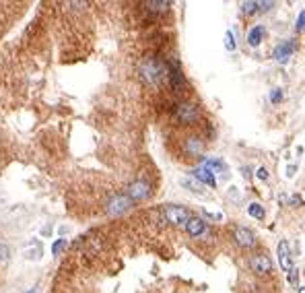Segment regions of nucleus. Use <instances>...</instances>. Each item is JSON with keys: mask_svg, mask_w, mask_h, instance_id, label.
Here are the masks:
<instances>
[{"mask_svg": "<svg viewBox=\"0 0 305 293\" xmlns=\"http://www.w3.org/2000/svg\"><path fill=\"white\" fill-rule=\"evenodd\" d=\"M10 258V250L6 248L4 244H0V264H6Z\"/></svg>", "mask_w": 305, "mask_h": 293, "instance_id": "obj_21", "label": "nucleus"}, {"mask_svg": "<svg viewBox=\"0 0 305 293\" xmlns=\"http://www.w3.org/2000/svg\"><path fill=\"white\" fill-rule=\"evenodd\" d=\"M27 293H33V291H27Z\"/></svg>", "mask_w": 305, "mask_h": 293, "instance_id": "obj_29", "label": "nucleus"}, {"mask_svg": "<svg viewBox=\"0 0 305 293\" xmlns=\"http://www.w3.org/2000/svg\"><path fill=\"white\" fill-rule=\"evenodd\" d=\"M163 217H165V221L171 225H186V221L190 219V210L184 207H178V205H169L163 209Z\"/></svg>", "mask_w": 305, "mask_h": 293, "instance_id": "obj_3", "label": "nucleus"}, {"mask_svg": "<svg viewBox=\"0 0 305 293\" xmlns=\"http://www.w3.org/2000/svg\"><path fill=\"white\" fill-rule=\"evenodd\" d=\"M241 6H243V15H248V17H252V15H256V13H260V2H258V0H250V2H243Z\"/></svg>", "mask_w": 305, "mask_h": 293, "instance_id": "obj_18", "label": "nucleus"}, {"mask_svg": "<svg viewBox=\"0 0 305 293\" xmlns=\"http://www.w3.org/2000/svg\"><path fill=\"white\" fill-rule=\"evenodd\" d=\"M299 293H303V289H299Z\"/></svg>", "mask_w": 305, "mask_h": 293, "instance_id": "obj_28", "label": "nucleus"}, {"mask_svg": "<svg viewBox=\"0 0 305 293\" xmlns=\"http://www.w3.org/2000/svg\"><path fill=\"white\" fill-rule=\"evenodd\" d=\"M68 246V242H66V238H62V240H58V242H54V246H52V254L54 256H58L64 248Z\"/></svg>", "mask_w": 305, "mask_h": 293, "instance_id": "obj_19", "label": "nucleus"}, {"mask_svg": "<svg viewBox=\"0 0 305 293\" xmlns=\"http://www.w3.org/2000/svg\"><path fill=\"white\" fill-rule=\"evenodd\" d=\"M256 175H258V180L266 182V180H268V169H266V167H260V169L256 171Z\"/></svg>", "mask_w": 305, "mask_h": 293, "instance_id": "obj_25", "label": "nucleus"}, {"mask_svg": "<svg viewBox=\"0 0 305 293\" xmlns=\"http://www.w3.org/2000/svg\"><path fill=\"white\" fill-rule=\"evenodd\" d=\"M225 48H227L229 52H235V48H237V45H235V38H233L231 31L225 33Z\"/></svg>", "mask_w": 305, "mask_h": 293, "instance_id": "obj_20", "label": "nucleus"}, {"mask_svg": "<svg viewBox=\"0 0 305 293\" xmlns=\"http://www.w3.org/2000/svg\"><path fill=\"white\" fill-rule=\"evenodd\" d=\"M145 6L151 10V13H165V10H169L171 2H167V0H149Z\"/></svg>", "mask_w": 305, "mask_h": 293, "instance_id": "obj_14", "label": "nucleus"}, {"mask_svg": "<svg viewBox=\"0 0 305 293\" xmlns=\"http://www.w3.org/2000/svg\"><path fill=\"white\" fill-rule=\"evenodd\" d=\"M124 194L130 198L132 203L134 201H145V198H149V194H151V184L145 182V180H136V182H132L130 186H128Z\"/></svg>", "mask_w": 305, "mask_h": 293, "instance_id": "obj_5", "label": "nucleus"}, {"mask_svg": "<svg viewBox=\"0 0 305 293\" xmlns=\"http://www.w3.org/2000/svg\"><path fill=\"white\" fill-rule=\"evenodd\" d=\"M204 169H208L210 173H221V171H225V163H223L221 159H206L204 161V166H202Z\"/></svg>", "mask_w": 305, "mask_h": 293, "instance_id": "obj_16", "label": "nucleus"}, {"mask_svg": "<svg viewBox=\"0 0 305 293\" xmlns=\"http://www.w3.org/2000/svg\"><path fill=\"white\" fill-rule=\"evenodd\" d=\"M194 173V180H198V182H200V184H208V186H217V178H215V175L213 173H210L208 169H204L202 166L200 167H196V169H192Z\"/></svg>", "mask_w": 305, "mask_h": 293, "instance_id": "obj_12", "label": "nucleus"}, {"mask_svg": "<svg viewBox=\"0 0 305 293\" xmlns=\"http://www.w3.org/2000/svg\"><path fill=\"white\" fill-rule=\"evenodd\" d=\"M266 38V29H264V25H256V27H252L250 31H248V43L250 45H260L262 43V40Z\"/></svg>", "mask_w": 305, "mask_h": 293, "instance_id": "obj_13", "label": "nucleus"}, {"mask_svg": "<svg viewBox=\"0 0 305 293\" xmlns=\"http://www.w3.org/2000/svg\"><path fill=\"white\" fill-rule=\"evenodd\" d=\"M248 215L250 217H254V219H264V207L260 205V203H252L250 207H248Z\"/></svg>", "mask_w": 305, "mask_h": 293, "instance_id": "obj_17", "label": "nucleus"}, {"mask_svg": "<svg viewBox=\"0 0 305 293\" xmlns=\"http://www.w3.org/2000/svg\"><path fill=\"white\" fill-rule=\"evenodd\" d=\"M175 118L182 124H196L198 118H200V110H198V105L192 101H182L175 105Z\"/></svg>", "mask_w": 305, "mask_h": 293, "instance_id": "obj_2", "label": "nucleus"}, {"mask_svg": "<svg viewBox=\"0 0 305 293\" xmlns=\"http://www.w3.org/2000/svg\"><path fill=\"white\" fill-rule=\"evenodd\" d=\"M180 182H182V186H186V188L190 190V192H194V194H204L202 184L198 182V180H194V178H182Z\"/></svg>", "mask_w": 305, "mask_h": 293, "instance_id": "obj_15", "label": "nucleus"}, {"mask_svg": "<svg viewBox=\"0 0 305 293\" xmlns=\"http://www.w3.org/2000/svg\"><path fill=\"white\" fill-rule=\"evenodd\" d=\"M186 231H188V236H192V238L206 236V223H204V219H200V217H190V219L186 221Z\"/></svg>", "mask_w": 305, "mask_h": 293, "instance_id": "obj_9", "label": "nucleus"}, {"mask_svg": "<svg viewBox=\"0 0 305 293\" xmlns=\"http://www.w3.org/2000/svg\"><path fill=\"white\" fill-rule=\"evenodd\" d=\"M280 99H283V91H280V89H272L270 91V101L272 103H278Z\"/></svg>", "mask_w": 305, "mask_h": 293, "instance_id": "obj_22", "label": "nucleus"}, {"mask_svg": "<svg viewBox=\"0 0 305 293\" xmlns=\"http://www.w3.org/2000/svg\"><path fill=\"white\" fill-rule=\"evenodd\" d=\"M287 275H289V281H291V285H295V283H297V279H299V273H297V268L293 266V268H291V271H289Z\"/></svg>", "mask_w": 305, "mask_h": 293, "instance_id": "obj_23", "label": "nucleus"}, {"mask_svg": "<svg viewBox=\"0 0 305 293\" xmlns=\"http://www.w3.org/2000/svg\"><path fill=\"white\" fill-rule=\"evenodd\" d=\"M303 21H305V13L301 10V13H299V19H297V23H295V31H297V33L303 31Z\"/></svg>", "mask_w": 305, "mask_h": 293, "instance_id": "obj_24", "label": "nucleus"}, {"mask_svg": "<svg viewBox=\"0 0 305 293\" xmlns=\"http://www.w3.org/2000/svg\"><path fill=\"white\" fill-rule=\"evenodd\" d=\"M278 262H280V268H283L285 273H289L293 268V258H291V250H289V242H280L278 244Z\"/></svg>", "mask_w": 305, "mask_h": 293, "instance_id": "obj_11", "label": "nucleus"}, {"mask_svg": "<svg viewBox=\"0 0 305 293\" xmlns=\"http://www.w3.org/2000/svg\"><path fill=\"white\" fill-rule=\"evenodd\" d=\"M184 151H186L188 157H202V153H204V140L200 136H196V134L188 136L184 140Z\"/></svg>", "mask_w": 305, "mask_h": 293, "instance_id": "obj_6", "label": "nucleus"}, {"mask_svg": "<svg viewBox=\"0 0 305 293\" xmlns=\"http://www.w3.org/2000/svg\"><path fill=\"white\" fill-rule=\"evenodd\" d=\"M301 203H303V198H301V196H293V198H291V205H293V207H299Z\"/></svg>", "mask_w": 305, "mask_h": 293, "instance_id": "obj_26", "label": "nucleus"}, {"mask_svg": "<svg viewBox=\"0 0 305 293\" xmlns=\"http://www.w3.org/2000/svg\"><path fill=\"white\" fill-rule=\"evenodd\" d=\"M235 242L241 246V248H254L256 246V238H254V233H252V229H248V227H243V225H237L235 227Z\"/></svg>", "mask_w": 305, "mask_h": 293, "instance_id": "obj_8", "label": "nucleus"}, {"mask_svg": "<svg viewBox=\"0 0 305 293\" xmlns=\"http://www.w3.org/2000/svg\"><path fill=\"white\" fill-rule=\"evenodd\" d=\"M295 48H297V43L293 42V40L283 42L280 45H276V50H274V60H276V62H280V64H285V62L289 60V58L293 56Z\"/></svg>", "mask_w": 305, "mask_h": 293, "instance_id": "obj_10", "label": "nucleus"}, {"mask_svg": "<svg viewBox=\"0 0 305 293\" xmlns=\"http://www.w3.org/2000/svg\"><path fill=\"white\" fill-rule=\"evenodd\" d=\"M130 209H132V201L126 194H115V196L108 198V203H105V210H108L110 215H122Z\"/></svg>", "mask_w": 305, "mask_h": 293, "instance_id": "obj_4", "label": "nucleus"}, {"mask_svg": "<svg viewBox=\"0 0 305 293\" xmlns=\"http://www.w3.org/2000/svg\"><path fill=\"white\" fill-rule=\"evenodd\" d=\"M140 75L147 81L149 85H161V83H167V66L159 62L157 58H147L140 66Z\"/></svg>", "mask_w": 305, "mask_h": 293, "instance_id": "obj_1", "label": "nucleus"}, {"mask_svg": "<svg viewBox=\"0 0 305 293\" xmlns=\"http://www.w3.org/2000/svg\"><path fill=\"white\" fill-rule=\"evenodd\" d=\"M250 264H252V271L256 275H266V273L272 271V262H270V258H268L266 254H256V256H252Z\"/></svg>", "mask_w": 305, "mask_h": 293, "instance_id": "obj_7", "label": "nucleus"}, {"mask_svg": "<svg viewBox=\"0 0 305 293\" xmlns=\"http://www.w3.org/2000/svg\"><path fill=\"white\" fill-rule=\"evenodd\" d=\"M295 169H297L295 166H291V167H289V171H287V175H291V178H293V175H295Z\"/></svg>", "mask_w": 305, "mask_h": 293, "instance_id": "obj_27", "label": "nucleus"}]
</instances>
